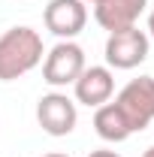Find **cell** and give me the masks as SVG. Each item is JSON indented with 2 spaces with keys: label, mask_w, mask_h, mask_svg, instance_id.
<instances>
[{
  "label": "cell",
  "mask_w": 154,
  "mask_h": 157,
  "mask_svg": "<svg viewBox=\"0 0 154 157\" xmlns=\"http://www.w3.org/2000/svg\"><path fill=\"white\" fill-rule=\"evenodd\" d=\"M85 6H97V3H103V0H82Z\"/></svg>",
  "instance_id": "cell-13"
},
{
  "label": "cell",
  "mask_w": 154,
  "mask_h": 157,
  "mask_svg": "<svg viewBox=\"0 0 154 157\" xmlns=\"http://www.w3.org/2000/svg\"><path fill=\"white\" fill-rule=\"evenodd\" d=\"M42 36L33 27H9L0 36V82H15L42 63Z\"/></svg>",
  "instance_id": "cell-1"
},
{
  "label": "cell",
  "mask_w": 154,
  "mask_h": 157,
  "mask_svg": "<svg viewBox=\"0 0 154 157\" xmlns=\"http://www.w3.org/2000/svg\"><path fill=\"white\" fill-rule=\"evenodd\" d=\"M148 39H154V9H151V15H148Z\"/></svg>",
  "instance_id": "cell-11"
},
{
  "label": "cell",
  "mask_w": 154,
  "mask_h": 157,
  "mask_svg": "<svg viewBox=\"0 0 154 157\" xmlns=\"http://www.w3.org/2000/svg\"><path fill=\"white\" fill-rule=\"evenodd\" d=\"M94 130H97V136L103 139V142H124V139L133 136L130 124L124 121V115H121V109H118L115 103L97 106V112H94Z\"/></svg>",
  "instance_id": "cell-9"
},
{
  "label": "cell",
  "mask_w": 154,
  "mask_h": 157,
  "mask_svg": "<svg viewBox=\"0 0 154 157\" xmlns=\"http://www.w3.org/2000/svg\"><path fill=\"white\" fill-rule=\"evenodd\" d=\"M42 21L45 30H52L58 39H76L88 24V6L82 0H48Z\"/></svg>",
  "instance_id": "cell-6"
},
{
  "label": "cell",
  "mask_w": 154,
  "mask_h": 157,
  "mask_svg": "<svg viewBox=\"0 0 154 157\" xmlns=\"http://www.w3.org/2000/svg\"><path fill=\"white\" fill-rule=\"evenodd\" d=\"M42 157H70V154H60V151H52V154H42Z\"/></svg>",
  "instance_id": "cell-12"
},
{
  "label": "cell",
  "mask_w": 154,
  "mask_h": 157,
  "mask_svg": "<svg viewBox=\"0 0 154 157\" xmlns=\"http://www.w3.org/2000/svg\"><path fill=\"white\" fill-rule=\"evenodd\" d=\"M115 106L121 109L124 121L130 124V130L139 133L154 121V78L151 76H139L130 78L115 97Z\"/></svg>",
  "instance_id": "cell-2"
},
{
  "label": "cell",
  "mask_w": 154,
  "mask_h": 157,
  "mask_svg": "<svg viewBox=\"0 0 154 157\" xmlns=\"http://www.w3.org/2000/svg\"><path fill=\"white\" fill-rule=\"evenodd\" d=\"M73 88H76V103L88 106V109H97V106L112 100L115 76H112L109 67H85L82 76L73 82Z\"/></svg>",
  "instance_id": "cell-7"
},
{
  "label": "cell",
  "mask_w": 154,
  "mask_h": 157,
  "mask_svg": "<svg viewBox=\"0 0 154 157\" xmlns=\"http://www.w3.org/2000/svg\"><path fill=\"white\" fill-rule=\"evenodd\" d=\"M148 48H151V39L145 30H139V27L115 30L106 39V63L115 70H133L148 58Z\"/></svg>",
  "instance_id": "cell-4"
},
{
  "label": "cell",
  "mask_w": 154,
  "mask_h": 157,
  "mask_svg": "<svg viewBox=\"0 0 154 157\" xmlns=\"http://www.w3.org/2000/svg\"><path fill=\"white\" fill-rule=\"evenodd\" d=\"M88 157H121L118 151H109V148H100V151H91Z\"/></svg>",
  "instance_id": "cell-10"
},
{
  "label": "cell",
  "mask_w": 154,
  "mask_h": 157,
  "mask_svg": "<svg viewBox=\"0 0 154 157\" xmlns=\"http://www.w3.org/2000/svg\"><path fill=\"white\" fill-rule=\"evenodd\" d=\"M145 6H148V0H103V3L94 6V18L103 30L115 33V30H124V27H136Z\"/></svg>",
  "instance_id": "cell-8"
},
{
  "label": "cell",
  "mask_w": 154,
  "mask_h": 157,
  "mask_svg": "<svg viewBox=\"0 0 154 157\" xmlns=\"http://www.w3.org/2000/svg\"><path fill=\"white\" fill-rule=\"evenodd\" d=\"M142 157H154V145H151V148H148V151H145Z\"/></svg>",
  "instance_id": "cell-14"
},
{
  "label": "cell",
  "mask_w": 154,
  "mask_h": 157,
  "mask_svg": "<svg viewBox=\"0 0 154 157\" xmlns=\"http://www.w3.org/2000/svg\"><path fill=\"white\" fill-rule=\"evenodd\" d=\"M85 67H88L85 63V48L79 42H73V39H60L42 60V82L52 85V88L73 85L82 76Z\"/></svg>",
  "instance_id": "cell-3"
},
{
  "label": "cell",
  "mask_w": 154,
  "mask_h": 157,
  "mask_svg": "<svg viewBox=\"0 0 154 157\" xmlns=\"http://www.w3.org/2000/svg\"><path fill=\"white\" fill-rule=\"evenodd\" d=\"M76 103L60 94V91H52V94H42L37 103V124L48 133V136H70L76 130Z\"/></svg>",
  "instance_id": "cell-5"
}]
</instances>
